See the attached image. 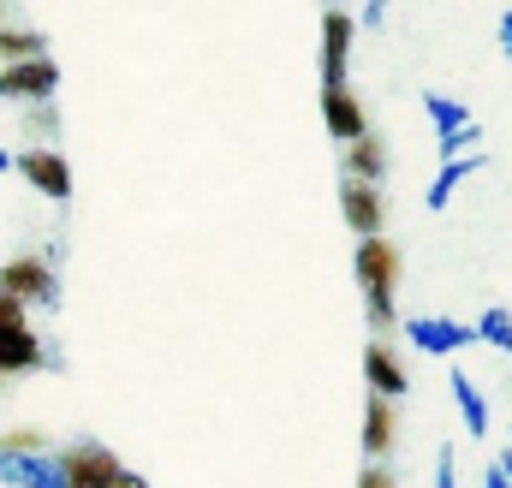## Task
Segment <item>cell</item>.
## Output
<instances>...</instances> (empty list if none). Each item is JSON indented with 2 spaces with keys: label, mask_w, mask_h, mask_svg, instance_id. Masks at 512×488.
<instances>
[{
  "label": "cell",
  "mask_w": 512,
  "mask_h": 488,
  "mask_svg": "<svg viewBox=\"0 0 512 488\" xmlns=\"http://www.w3.org/2000/svg\"><path fill=\"white\" fill-rule=\"evenodd\" d=\"M399 250L387 239H364L358 244V256H352V274H358V286H364V322H370V334L387 340L393 328H399V310H393V292H399Z\"/></svg>",
  "instance_id": "obj_1"
},
{
  "label": "cell",
  "mask_w": 512,
  "mask_h": 488,
  "mask_svg": "<svg viewBox=\"0 0 512 488\" xmlns=\"http://www.w3.org/2000/svg\"><path fill=\"white\" fill-rule=\"evenodd\" d=\"M0 292L6 298H18V304H54L60 298V286H54V262L42 256V250H24V256H12L6 268H0Z\"/></svg>",
  "instance_id": "obj_2"
},
{
  "label": "cell",
  "mask_w": 512,
  "mask_h": 488,
  "mask_svg": "<svg viewBox=\"0 0 512 488\" xmlns=\"http://www.w3.org/2000/svg\"><path fill=\"white\" fill-rule=\"evenodd\" d=\"M60 471H66V488H114L126 477V465L114 459V447L102 441H72L60 453Z\"/></svg>",
  "instance_id": "obj_3"
},
{
  "label": "cell",
  "mask_w": 512,
  "mask_h": 488,
  "mask_svg": "<svg viewBox=\"0 0 512 488\" xmlns=\"http://www.w3.org/2000/svg\"><path fill=\"white\" fill-rule=\"evenodd\" d=\"M399 334H405L423 358H453V352H465V346L477 340V328H471V322H453V316H405Z\"/></svg>",
  "instance_id": "obj_4"
},
{
  "label": "cell",
  "mask_w": 512,
  "mask_h": 488,
  "mask_svg": "<svg viewBox=\"0 0 512 488\" xmlns=\"http://www.w3.org/2000/svg\"><path fill=\"white\" fill-rule=\"evenodd\" d=\"M60 90V66L54 60H24V66H0V102L18 108H42Z\"/></svg>",
  "instance_id": "obj_5"
},
{
  "label": "cell",
  "mask_w": 512,
  "mask_h": 488,
  "mask_svg": "<svg viewBox=\"0 0 512 488\" xmlns=\"http://www.w3.org/2000/svg\"><path fill=\"white\" fill-rule=\"evenodd\" d=\"M340 215L346 227L364 239H382V221H387V203H382V185H364V179H340Z\"/></svg>",
  "instance_id": "obj_6"
},
{
  "label": "cell",
  "mask_w": 512,
  "mask_h": 488,
  "mask_svg": "<svg viewBox=\"0 0 512 488\" xmlns=\"http://www.w3.org/2000/svg\"><path fill=\"white\" fill-rule=\"evenodd\" d=\"M364 381H370V399H387V405L411 393V369L393 352V340H370L364 346Z\"/></svg>",
  "instance_id": "obj_7"
},
{
  "label": "cell",
  "mask_w": 512,
  "mask_h": 488,
  "mask_svg": "<svg viewBox=\"0 0 512 488\" xmlns=\"http://www.w3.org/2000/svg\"><path fill=\"white\" fill-rule=\"evenodd\" d=\"M352 36H358V18H352V12H322V90L346 84Z\"/></svg>",
  "instance_id": "obj_8"
},
{
  "label": "cell",
  "mask_w": 512,
  "mask_h": 488,
  "mask_svg": "<svg viewBox=\"0 0 512 488\" xmlns=\"http://www.w3.org/2000/svg\"><path fill=\"white\" fill-rule=\"evenodd\" d=\"M18 173H24V185L42 191L48 203H66V197H72V167H66L60 149H24V155H18Z\"/></svg>",
  "instance_id": "obj_9"
},
{
  "label": "cell",
  "mask_w": 512,
  "mask_h": 488,
  "mask_svg": "<svg viewBox=\"0 0 512 488\" xmlns=\"http://www.w3.org/2000/svg\"><path fill=\"white\" fill-rule=\"evenodd\" d=\"M322 120H328V137L334 143H358V137H370V114H364V102H358V90L352 84H334V90H322Z\"/></svg>",
  "instance_id": "obj_10"
},
{
  "label": "cell",
  "mask_w": 512,
  "mask_h": 488,
  "mask_svg": "<svg viewBox=\"0 0 512 488\" xmlns=\"http://www.w3.org/2000/svg\"><path fill=\"white\" fill-rule=\"evenodd\" d=\"M0 483L6 488H66L60 453H0Z\"/></svg>",
  "instance_id": "obj_11"
},
{
  "label": "cell",
  "mask_w": 512,
  "mask_h": 488,
  "mask_svg": "<svg viewBox=\"0 0 512 488\" xmlns=\"http://www.w3.org/2000/svg\"><path fill=\"white\" fill-rule=\"evenodd\" d=\"M393 441H399V411H393L387 399H370V405H364V459H370V465H387Z\"/></svg>",
  "instance_id": "obj_12"
},
{
  "label": "cell",
  "mask_w": 512,
  "mask_h": 488,
  "mask_svg": "<svg viewBox=\"0 0 512 488\" xmlns=\"http://www.w3.org/2000/svg\"><path fill=\"white\" fill-rule=\"evenodd\" d=\"M340 179H364V185H382L387 179V143L370 131V137H358L346 155H340Z\"/></svg>",
  "instance_id": "obj_13"
},
{
  "label": "cell",
  "mask_w": 512,
  "mask_h": 488,
  "mask_svg": "<svg viewBox=\"0 0 512 488\" xmlns=\"http://www.w3.org/2000/svg\"><path fill=\"white\" fill-rule=\"evenodd\" d=\"M24 60H48V36L30 18L0 24V66H24Z\"/></svg>",
  "instance_id": "obj_14"
},
{
  "label": "cell",
  "mask_w": 512,
  "mask_h": 488,
  "mask_svg": "<svg viewBox=\"0 0 512 488\" xmlns=\"http://www.w3.org/2000/svg\"><path fill=\"white\" fill-rule=\"evenodd\" d=\"M447 387H453V405H459V417H465V435H471V441L489 435V399H483V387H477L465 369H447Z\"/></svg>",
  "instance_id": "obj_15"
},
{
  "label": "cell",
  "mask_w": 512,
  "mask_h": 488,
  "mask_svg": "<svg viewBox=\"0 0 512 488\" xmlns=\"http://www.w3.org/2000/svg\"><path fill=\"white\" fill-rule=\"evenodd\" d=\"M471 173H483V149H477V155H465V161H441L435 185L423 191V209H435V215H441V209L453 203V191H459V185H465Z\"/></svg>",
  "instance_id": "obj_16"
},
{
  "label": "cell",
  "mask_w": 512,
  "mask_h": 488,
  "mask_svg": "<svg viewBox=\"0 0 512 488\" xmlns=\"http://www.w3.org/2000/svg\"><path fill=\"white\" fill-rule=\"evenodd\" d=\"M423 114H429V125H435V143H441V137H459V131H471V108H465V102H459V96H441V90H429V96H423Z\"/></svg>",
  "instance_id": "obj_17"
},
{
  "label": "cell",
  "mask_w": 512,
  "mask_h": 488,
  "mask_svg": "<svg viewBox=\"0 0 512 488\" xmlns=\"http://www.w3.org/2000/svg\"><path fill=\"white\" fill-rule=\"evenodd\" d=\"M36 364H42V340L0 328V375H30Z\"/></svg>",
  "instance_id": "obj_18"
},
{
  "label": "cell",
  "mask_w": 512,
  "mask_h": 488,
  "mask_svg": "<svg viewBox=\"0 0 512 488\" xmlns=\"http://www.w3.org/2000/svg\"><path fill=\"white\" fill-rule=\"evenodd\" d=\"M471 328H477V340H483V346H495V352H507V358H512V310H507V304H489Z\"/></svg>",
  "instance_id": "obj_19"
},
{
  "label": "cell",
  "mask_w": 512,
  "mask_h": 488,
  "mask_svg": "<svg viewBox=\"0 0 512 488\" xmlns=\"http://www.w3.org/2000/svg\"><path fill=\"white\" fill-rule=\"evenodd\" d=\"M54 102H42V108H24V137H30V149H54Z\"/></svg>",
  "instance_id": "obj_20"
},
{
  "label": "cell",
  "mask_w": 512,
  "mask_h": 488,
  "mask_svg": "<svg viewBox=\"0 0 512 488\" xmlns=\"http://www.w3.org/2000/svg\"><path fill=\"white\" fill-rule=\"evenodd\" d=\"M0 453H48V435L42 429H6L0 435Z\"/></svg>",
  "instance_id": "obj_21"
},
{
  "label": "cell",
  "mask_w": 512,
  "mask_h": 488,
  "mask_svg": "<svg viewBox=\"0 0 512 488\" xmlns=\"http://www.w3.org/2000/svg\"><path fill=\"white\" fill-rule=\"evenodd\" d=\"M0 328L30 334V304H18V298H6V292H0Z\"/></svg>",
  "instance_id": "obj_22"
},
{
  "label": "cell",
  "mask_w": 512,
  "mask_h": 488,
  "mask_svg": "<svg viewBox=\"0 0 512 488\" xmlns=\"http://www.w3.org/2000/svg\"><path fill=\"white\" fill-rule=\"evenodd\" d=\"M435 488H459V453L453 447H441V459H435Z\"/></svg>",
  "instance_id": "obj_23"
},
{
  "label": "cell",
  "mask_w": 512,
  "mask_h": 488,
  "mask_svg": "<svg viewBox=\"0 0 512 488\" xmlns=\"http://www.w3.org/2000/svg\"><path fill=\"white\" fill-rule=\"evenodd\" d=\"M358 488H399V477H393V465H364Z\"/></svg>",
  "instance_id": "obj_24"
},
{
  "label": "cell",
  "mask_w": 512,
  "mask_h": 488,
  "mask_svg": "<svg viewBox=\"0 0 512 488\" xmlns=\"http://www.w3.org/2000/svg\"><path fill=\"white\" fill-rule=\"evenodd\" d=\"M358 24H364V30H382V24H387V6H382V0H370V6L358 12Z\"/></svg>",
  "instance_id": "obj_25"
},
{
  "label": "cell",
  "mask_w": 512,
  "mask_h": 488,
  "mask_svg": "<svg viewBox=\"0 0 512 488\" xmlns=\"http://www.w3.org/2000/svg\"><path fill=\"white\" fill-rule=\"evenodd\" d=\"M495 36H501V54L512 60V6L501 12V18H495Z\"/></svg>",
  "instance_id": "obj_26"
},
{
  "label": "cell",
  "mask_w": 512,
  "mask_h": 488,
  "mask_svg": "<svg viewBox=\"0 0 512 488\" xmlns=\"http://www.w3.org/2000/svg\"><path fill=\"white\" fill-rule=\"evenodd\" d=\"M483 488H512V477L495 465V459H489V471H483Z\"/></svg>",
  "instance_id": "obj_27"
},
{
  "label": "cell",
  "mask_w": 512,
  "mask_h": 488,
  "mask_svg": "<svg viewBox=\"0 0 512 488\" xmlns=\"http://www.w3.org/2000/svg\"><path fill=\"white\" fill-rule=\"evenodd\" d=\"M114 488H149V477H137V471H126V477H120Z\"/></svg>",
  "instance_id": "obj_28"
},
{
  "label": "cell",
  "mask_w": 512,
  "mask_h": 488,
  "mask_svg": "<svg viewBox=\"0 0 512 488\" xmlns=\"http://www.w3.org/2000/svg\"><path fill=\"white\" fill-rule=\"evenodd\" d=\"M495 465H501V471H507V477H512V441H507V447H501V453H495Z\"/></svg>",
  "instance_id": "obj_29"
},
{
  "label": "cell",
  "mask_w": 512,
  "mask_h": 488,
  "mask_svg": "<svg viewBox=\"0 0 512 488\" xmlns=\"http://www.w3.org/2000/svg\"><path fill=\"white\" fill-rule=\"evenodd\" d=\"M6 167H18V155H6V149H0V173H6Z\"/></svg>",
  "instance_id": "obj_30"
}]
</instances>
